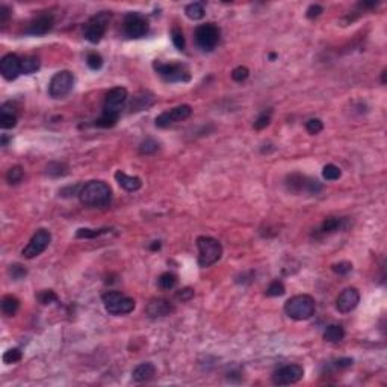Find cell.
<instances>
[{
    "label": "cell",
    "mask_w": 387,
    "mask_h": 387,
    "mask_svg": "<svg viewBox=\"0 0 387 387\" xmlns=\"http://www.w3.org/2000/svg\"><path fill=\"white\" fill-rule=\"evenodd\" d=\"M150 248H151V250H159V248H160V242H159V240H154V243H153Z\"/></svg>",
    "instance_id": "cell-49"
},
{
    "label": "cell",
    "mask_w": 387,
    "mask_h": 387,
    "mask_svg": "<svg viewBox=\"0 0 387 387\" xmlns=\"http://www.w3.org/2000/svg\"><path fill=\"white\" fill-rule=\"evenodd\" d=\"M284 292H286V288H284V284L278 280L272 281L269 286L267 288V297H281Z\"/></svg>",
    "instance_id": "cell-35"
},
{
    "label": "cell",
    "mask_w": 387,
    "mask_h": 387,
    "mask_svg": "<svg viewBox=\"0 0 387 387\" xmlns=\"http://www.w3.org/2000/svg\"><path fill=\"white\" fill-rule=\"evenodd\" d=\"M9 17H11V9L6 5H0V23L6 25Z\"/></svg>",
    "instance_id": "cell-47"
},
{
    "label": "cell",
    "mask_w": 387,
    "mask_h": 387,
    "mask_svg": "<svg viewBox=\"0 0 387 387\" xmlns=\"http://www.w3.org/2000/svg\"><path fill=\"white\" fill-rule=\"evenodd\" d=\"M6 181L9 185H18L20 181L25 179V170L20 167V165H15V167H11L5 176Z\"/></svg>",
    "instance_id": "cell-28"
},
{
    "label": "cell",
    "mask_w": 387,
    "mask_h": 387,
    "mask_svg": "<svg viewBox=\"0 0 387 387\" xmlns=\"http://www.w3.org/2000/svg\"><path fill=\"white\" fill-rule=\"evenodd\" d=\"M50 240H52L50 232L46 230V229H39V230L32 236V239L29 240L28 245L23 248V251H22L23 257H25V259H33V257L39 256L41 253H44L46 248L49 247Z\"/></svg>",
    "instance_id": "cell-12"
},
{
    "label": "cell",
    "mask_w": 387,
    "mask_h": 387,
    "mask_svg": "<svg viewBox=\"0 0 387 387\" xmlns=\"http://www.w3.org/2000/svg\"><path fill=\"white\" fill-rule=\"evenodd\" d=\"M101 301H103L106 312L109 315H114V316L127 315V313L133 312V309H135V301L130 297H126V295L115 292V291H109V292L103 294Z\"/></svg>",
    "instance_id": "cell-6"
},
{
    "label": "cell",
    "mask_w": 387,
    "mask_h": 387,
    "mask_svg": "<svg viewBox=\"0 0 387 387\" xmlns=\"http://www.w3.org/2000/svg\"><path fill=\"white\" fill-rule=\"evenodd\" d=\"M304 377V368L299 364H286L278 368L272 374V383L275 386H289L295 384Z\"/></svg>",
    "instance_id": "cell-13"
},
{
    "label": "cell",
    "mask_w": 387,
    "mask_h": 387,
    "mask_svg": "<svg viewBox=\"0 0 387 387\" xmlns=\"http://www.w3.org/2000/svg\"><path fill=\"white\" fill-rule=\"evenodd\" d=\"M275 58H277V55H275V53H269V59H271V60H274Z\"/></svg>",
    "instance_id": "cell-51"
},
{
    "label": "cell",
    "mask_w": 387,
    "mask_h": 387,
    "mask_svg": "<svg viewBox=\"0 0 387 387\" xmlns=\"http://www.w3.org/2000/svg\"><path fill=\"white\" fill-rule=\"evenodd\" d=\"M8 141H9V139H8L5 135H3V136H2V146H3V147H6V146H8Z\"/></svg>",
    "instance_id": "cell-50"
},
{
    "label": "cell",
    "mask_w": 387,
    "mask_h": 387,
    "mask_svg": "<svg viewBox=\"0 0 387 387\" xmlns=\"http://www.w3.org/2000/svg\"><path fill=\"white\" fill-rule=\"evenodd\" d=\"M0 73L6 80H15L22 74V59L15 53H8L0 60Z\"/></svg>",
    "instance_id": "cell-15"
},
{
    "label": "cell",
    "mask_w": 387,
    "mask_h": 387,
    "mask_svg": "<svg viewBox=\"0 0 387 387\" xmlns=\"http://www.w3.org/2000/svg\"><path fill=\"white\" fill-rule=\"evenodd\" d=\"M8 272H9V275H11L12 280H22V278H25V277L28 275V269L23 267V265H20V263L11 265Z\"/></svg>",
    "instance_id": "cell-36"
},
{
    "label": "cell",
    "mask_w": 387,
    "mask_h": 387,
    "mask_svg": "<svg viewBox=\"0 0 387 387\" xmlns=\"http://www.w3.org/2000/svg\"><path fill=\"white\" fill-rule=\"evenodd\" d=\"M68 173V167L60 162H52L47 165V174L50 177H64Z\"/></svg>",
    "instance_id": "cell-32"
},
{
    "label": "cell",
    "mask_w": 387,
    "mask_h": 387,
    "mask_svg": "<svg viewBox=\"0 0 387 387\" xmlns=\"http://www.w3.org/2000/svg\"><path fill=\"white\" fill-rule=\"evenodd\" d=\"M191 114H192V108L189 105H180L177 108H173L171 111L162 112L159 117H156L154 124H156V127L165 129V127H170L174 123H179V121H183V119L189 118Z\"/></svg>",
    "instance_id": "cell-14"
},
{
    "label": "cell",
    "mask_w": 387,
    "mask_h": 387,
    "mask_svg": "<svg viewBox=\"0 0 387 387\" xmlns=\"http://www.w3.org/2000/svg\"><path fill=\"white\" fill-rule=\"evenodd\" d=\"M79 200L87 208H106L112 201V189L106 181L92 180L80 188Z\"/></svg>",
    "instance_id": "cell-2"
},
{
    "label": "cell",
    "mask_w": 387,
    "mask_h": 387,
    "mask_svg": "<svg viewBox=\"0 0 387 387\" xmlns=\"http://www.w3.org/2000/svg\"><path fill=\"white\" fill-rule=\"evenodd\" d=\"M176 310L174 304L168 299H164V298H157V299H151L147 307H146V313L149 318H164V316H168L171 315L173 312Z\"/></svg>",
    "instance_id": "cell-18"
},
{
    "label": "cell",
    "mask_w": 387,
    "mask_h": 387,
    "mask_svg": "<svg viewBox=\"0 0 387 387\" xmlns=\"http://www.w3.org/2000/svg\"><path fill=\"white\" fill-rule=\"evenodd\" d=\"M20 309V299L14 295H5L2 298V312L6 316H14Z\"/></svg>",
    "instance_id": "cell-25"
},
{
    "label": "cell",
    "mask_w": 387,
    "mask_h": 387,
    "mask_svg": "<svg viewBox=\"0 0 387 387\" xmlns=\"http://www.w3.org/2000/svg\"><path fill=\"white\" fill-rule=\"evenodd\" d=\"M127 98H129V92L126 88H123V87L112 88L105 98L103 112H101L100 118L95 119L94 126L101 127V129L114 127L118 123L121 111H123L124 105L127 103Z\"/></svg>",
    "instance_id": "cell-1"
},
{
    "label": "cell",
    "mask_w": 387,
    "mask_h": 387,
    "mask_svg": "<svg viewBox=\"0 0 387 387\" xmlns=\"http://www.w3.org/2000/svg\"><path fill=\"white\" fill-rule=\"evenodd\" d=\"M185 14L191 20H201L203 17L206 15V11H205V6H203V3L194 2V3H189L185 8Z\"/></svg>",
    "instance_id": "cell-27"
},
{
    "label": "cell",
    "mask_w": 387,
    "mask_h": 387,
    "mask_svg": "<svg viewBox=\"0 0 387 387\" xmlns=\"http://www.w3.org/2000/svg\"><path fill=\"white\" fill-rule=\"evenodd\" d=\"M150 30L149 20L139 12H129L124 17V33L129 38H144Z\"/></svg>",
    "instance_id": "cell-11"
},
{
    "label": "cell",
    "mask_w": 387,
    "mask_h": 387,
    "mask_svg": "<svg viewBox=\"0 0 387 387\" xmlns=\"http://www.w3.org/2000/svg\"><path fill=\"white\" fill-rule=\"evenodd\" d=\"M87 64L91 70H100L103 67V58L97 52H91L87 55Z\"/></svg>",
    "instance_id": "cell-34"
},
{
    "label": "cell",
    "mask_w": 387,
    "mask_h": 387,
    "mask_svg": "<svg viewBox=\"0 0 387 387\" xmlns=\"http://www.w3.org/2000/svg\"><path fill=\"white\" fill-rule=\"evenodd\" d=\"M331 269L334 274H339V275H346L353 271V263L351 262H339V263H333L331 265Z\"/></svg>",
    "instance_id": "cell-40"
},
{
    "label": "cell",
    "mask_w": 387,
    "mask_h": 387,
    "mask_svg": "<svg viewBox=\"0 0 387 387\" xmlns=\"http://www.w3.org/2000/svg\"><path fill=\"white\" fill-rule=\"evenodd\" d=\"M17 124V112L14 109L12 101H8L0 109V127L2 129H12Z\"/></svg>",
    "instance_id": "cell-21"
},
{
    "label": "cell",
    "mask_w": 387,
    "mask_h": 387,
    "mask_svg": "<svg viewBox=\"0 0 387 387\" xmlns=\"http://www.w3.org/2000/svg\"><path fill=\"white\" fill-rule=\"evenodd\" d=\"M197 247H198V265L201 268L212 267L222 256V245L215 238L200 236L197 239Z\"/></svg>",
    "instance_id": "cell-4"
},
{
    "label": "cell",
    "mask_w": 387,
    "mask_h": 387,
    "mask_svg": "<svg viewBox=\"0 0 387 387\" xmlns=\"http://www.w3.org/2000/svg\"><path fill=\"white\" fill-rule=\"evenodd\" d=\"M38 301L41 304H52V302H56L58 301V295L53 292V291H43L36 295Z\"/></svg>",
    "instance_id": "cell-43"
},
{
    "label": "cell",
    "mask_w": 387,
    "mask_h": 387,
    "mask_svg": "<svg viewBox=\"0 0 387 387\" xmlns=\"http://www.w3.org/2000/svg\"><path fill=\"white\" fill-rule=\"evenodd\" d=\"M324 12V8L319 6V5H310L307 8V12H305V15H307V18H316L319 17L321 14Z\"/></svg>",
    "instance_id": "cell-46"
},
{
    "label": "cell",
    "mask_w": 387,
    "mask_h": 387,
    "mask_svg": "<svg viewBox=\"0 0 387 387\" xmlns=\"http://www.w3.org/2000/svg\"><path fill=\"white\" fill-rule=\"evenodd\" d=\"M271 114H272L271 109H269L268 112H267V111L262 112V114L257 117V119L254 121V129H256V130H262V129H265V127H268L269 123H271Z\"/></svg>",
    "instance_id": "cell-37"
},
{
    "label": "cell",
    "mask_w": 387,
    "mask_h": 387,
    "mask_svg": "<svg viewBox=\"0 0 387 387\" xmlns=\"http://www.w3.org/2000/svg\"><path fill=\"white\" fill-rule=\"evenodd\" d=\"M316 304L310 295H295L284 304V312L294 321H307L315 315Z\"/></svg>",
    "instance_id": "cell-3"
},
{
    "label": "cell",
    "mask_w": 387,
    "mask_h": 387,
    "mask_svg": "<svg viewBox=\"0 0 387 387\" xmlns=\"http://www.w3.org/2000/svg\"><path fill=\"white\" fill-rule=\"evenodd\" d=\"M109 18H111V12L108 11H101L92 18H89V22L85 25L84 29V36L87 41H89L91 44H97L101 41V38L106 33Z\"/></svg>",
    "instance_id": "cell-7"
},
{
    "label": "cell",
    "mask_w": 387,
    "mask_h": 387,
    "mask_svg": "<svg viewBox=\"0 0 387 387\" xmlns=\"http://www.w3.org/2000/svg\"><path fill=\"white\" fill-rule=\"evenodd\" d=\"M22 357H23L22 350H20V348H11V350H8L3 354V361L6 364H12V363H17V361L22 360Z\"/></svg>",
    "instance_id": "cell-38"
},
{
    "label": "cell",
    "mask_w": 387,
    "mask_h": 387,
    "mask_svg": "<svg viewBox=\"0 0 387 387\" xmlns=\"http://www.w3.org/2000/svg\"><path fill=\"white\" fill-rule=\"evenodd\" d=\"M55 20L53 15L50 14H43L35 17L32 22L28 25V28L25 29V33L28 35H33V36H39V35H46L53 29Z\"/></svg>",
    "instance_id": "cell-17"
},
{
    "label": "cell",
    "mask_w": 387,
    "mask_h": 387,
    "mask_svg": "<svg viewBox=\"0 0 387 387\" xmlns=\"http://www.w3.org/2000/svg\"><path fill=\"white\" fill-rule=\"evenodd\" d=\"M286 188L292 194H318L322 191V185L316 179H310L302 174H291L286 179Z\"/></svg>",
    "instance_id": "cell-8"
},
{
    "label": "cell",
    "mask_w": 387,
    "mask_h": 387,
    "mask_svg": "<svg viewBox=\"0 0 387 387\" xmlns=\"http://www.w3.org/2000/svg\"><path fill=\"white\" fill-rule=\"evenodd\" d=\"M194 295H195V292L192 288H183V289L176 292V299H179L180 302H186V301L192 299Z\"/></svg>",
    "instance_id": "cell-44"
},
{
    "label": "cell",
    "mask_w": 387,
    "mask_h": 387,
    "mask_svg": "<svg viewBox=\"0 0 387 387\" xmlns=\"http://www.w3.org/2000/svg\"><path fill=\"white\" fill-rule=\"evenodd\" d=\"M386 76H387V70L384 68V70H383V73H381V84H383V85L386 84Z\"/></svg>",
    "instance_id": "cell-48"
},
{
    "label": "cell",
    "mask_w": 387,
    "mask_h": 387,
    "mask_svg": "<svg viewBox=\"0 0 387 387\" xmlns=\"http://www.w3.org/2000/svg\"><path fill=\"white\" fill-rule=\"evenodd\" d=\"M153 68L162 79L167 80V82H189L191 80L189 68L185 64L154 60Z\"/></svg>",
    "instance_id": "cell-5"
},
{
    "label": "cell",
    "mask_w": 387,
    "mask_h": 387,
    "mask_svg": "<svg viewBox=\"0 0 387 387\" xmlns=\"http://www.w3.org/2000/svg\"><path fill=\"white\" fill-rule=\"evenodd\" d=\"M322 176H324V179H325V180H330V181H333V180H337V179H340V176H342V171H340V168H339V167H336L334 164H328V165H325V167H324V170H322Z\"/></svg>",
    "instance_id": "cell-33"
},
{
    "label": "cell",
    "mask_w": 387,
    "mask_h": 387,
    "mask_svg": "<svg viewBox=\"0 0 387 387\" xmlns=\"http://www.w3.org/2000/svg\"><path fill=\"white\" fill-rule=\"evenodd\" d=\"M111 229L105 227V229H79L76 233V238L79 239H92V238H98L105 233H109Z\"/></svg>",
    "instance_id": "cell-29"
},
{
    "label": "cell",
    "mask_w": 387,
    "mask_h": 387,
    "mask_svg": "<svg viewBox=\"0 0 387 387\" xmlns=\"http://www.w3.org/2000/svg\"><path fill=\"white\" fill-rule=\"evenodd\" d=\"M115 180L118 181V185H119L121 188L129 191V192H135V191H138V189L142 186V181H141L139 177L127 176V174L123 173V171H117V173H115Z\"/></svg>",
    "instance_id": "cell-22"
},
{
    "label": "cell",
    "mask_w": 387,
    "mask_h": 387,
    "mask_svg": "<svg viewBox=\"0 0 387 387\" xmlns=\"http://www.w3.org/2000/svg\"><path fill=\"white\" fill-rule=\"evenodd\" d=\"M153 103H154V95L150 91H141L130 101L129 109H130V112H139V111H144V109L150 108Z\"/></svg>",
    "instance_id": "cell-20"
},
{
    "label": "cell",
    "mask_w": 387,
    "mask_h": 387,
    "mask_svg": "<svg viewBox=\"0 0 387 387\" xmlns=\"http://www.w3.org/2000/svg\"><path fill=\"white\" fill-rule=\"evenodd\" d=\"M171 38H173V43H174V46H176L177 50H185V46H186L185 35H183V32H181L179 28H174V29H173Z\"/></svg>",
    "instance_id": "cell-39"
},
{
    "label": "cell",
    "mask_w": 387,
    "mask_h": 387,
    "mask_svg": "<svg viewBox=\"0 0 387 387\" xmlns=\"http://www.w3.org/2000/svg\"><path fill=\"white\" fill-rule=\"evenodd\" d=\"M159 150V142L153 138H147L139 144V153L141 154H153Z\"/></svg>",
    "instance_id": "cell-31"
},
{
    "label": "cell",
    "mask_w": 387,
    "mask_h": 387,
    "mask_svg": "<svg viewBox=\"0 0 387 387\" xmlns=\"http://www.w3.org/2000/svg\"><path fill=\"white\" fill-rule=\"evenodd\" d=\"M250 76V70L247 67H236L233 71H232V79L235 82H243V80H247Z\"/></svg>",
    "instance_id": "cell-42"
},
{
    "label": "cell",
    "mask_w": 387,
    "mask_h": 387,
    "mask_svg": "<svg viewBox=\"0 0 387 387\" xmlns=\"http://www.w3.org/2000/svg\"><path fill=\"white\" fill-rule=\"evenodd\" d=\"M74 82H76V79H74V74L68 70H62V71H59L56 73L52 80H50V84H49V94L50 97L53 98H62L65 95H68L74 87Z\"/></svg>",
    "instance_id": "cell-10"
},
{
    "label": "cell",
    "mask_w": 387,
    "mask_h": 387,
    "mask_svg": "<svg viewBox=\"0 0 387 387\" xmlns=\"http://www.w3.org/2000/svg\"><path fill=\"white\" fill-rule=\"evenodd\" d=\"M219 28L213 23H206V25H201L195 29V43L197 46L205 50V52H212L218 43H219Z\"/></svg>",
    "instance_id": "cell-9"
},
{
    "label": "cell",
    "mask_w": 387,
    "mask_h": 387,
    "mask_svg": "<svg viewBox=\"0 0 387 387\" xmlns=\"http://www.w3.org/2000/svg\"><path fill=\"white\" fill-rule=\"evenodd\" d=\"M322 129H324V124L319 118H312L305 123V130H307L310 135H318L319 132H322Z\"/></svg>",
    "instance_id": "cell-41"
},
{
    "label": "cell",
    "mask_w": 387,
    "mask_h": 387,
    "mask_svg": "<svg viewBox=\"0 0 387 387\" xmlns=\"http://www.w3.org/2000/svg\"><path fill=\"white\" fill-rule=\"evenodd\" d=\"M360 302V292L356 288H346L336 299V309L340 313L353 312Z\"/></svg>",
    "instance_id": "cell-16"
},
{
    "label": "cell",
    "mask_w": 387,
    "mask_h": 387,
    "mask_svg": "<svg viewBox=\"0 0 387 387\" xmlns=\"http://www.w3.org/2000/svg\"><path fill=\"white\" fill-rule=\"evenodd\" d=\"M346 227V219L345 218H339V216H330L327 219H324V222L321 224V227L318 229V232L325 236V235H331L334 232H339L342 229Z\"/></svg>",
    "instance_id": "cell-23"
},
{
    "label": "cell",
    "mask_w": 387,
    "mask_h": 387,
    "mask_svg": "<svg viewBox=\"0 0 387 387\" xmlns=\"http://www.w3.org/2000/svg\"><path fill=\"white\" fill-rule=\"evenodd\" d=\"M343 337H345V330H343L342 325H339V324L328 325V327L325 328V331H324V339L327 342H330V343H339V342L343 340Z\"/></svg>",
    "instance_id": "cell-24"
},
{
    "label": "cell",
    "mask_w": 387,
    "mask_h": 387,
    "mask_svg": "<svg viewBox=\"0 0 387 387\" xmlns=\"http://www.w3.org/2000/svg\"><path fill=\"white\" fill-rule=\"evenodd\" d=\"M333 366H334V369H339V371H342V369H348V368H351V366H353V358H350V357L337 358V360L333 363Z\"/></svg>",
    "instance_id": "cell-45"
},
{
    "label": "cell",
    "mask_w": 387,
    "mask_h": 387,
    "mask_svg": "<svg viewBox=\"0 0 387 387\" xmlns=\"http://www.w3.org/2000/svg\"><path fill=\"white\" fill-rule=\"evenodd\" d=\"M154 375H156V368H154V364L150 363V361L138 364L136 368L133 369V372H132V378H133V381H136V383L150 381V380L154 378Z\"/></svg>",
    "instance_id": "cell-19"
},
{
    "label": "cell",
    "mask_w": 387,
    "mask_h": 387,
    "mask_svg": "<svg viewBox=\"0 0 387 387\" xmlns=\"http://www.w3.org/2000/svg\"><path fill=\"white\" fill-rule=\"evenodd\" d=\"M177 284V277L173 272H164L159 277V288L164 291H171Z\"/></svg>",
    "instance_id": "cell-30"
},
{
    "label": "cell",
    "mask_w": 387,
    "mask_h": 387,
    "mask_svg": "<svg viewBox=\"0 0 387 387\" xmlns=\"http://www.w3.org/2000/svg\"><path fill=\"white\" fill-rule=\"evenodd\" d=\"M41 67V60L38 56H25L22 59V73L25 74H32L39 70Z\"/></svg>",
    "instance_id": "cell-26"
}]
</instances>
